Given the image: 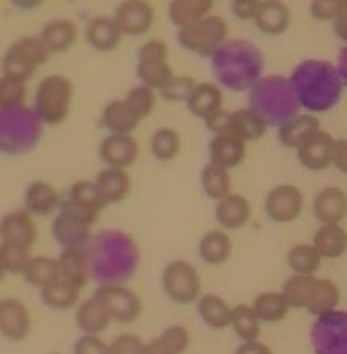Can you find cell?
Here are the masks:
<instances>
[{
	"mask_svg": "<svg viewBox=\"0 0 347 354\" xmlns=\"http://www.w3.org/2000/svg\"><path fill=\"white\" fill-rule=\"evenodd\" d=\"M75 85L68 76L48 75L35 92V113L44 123L61 124L71 109Z\"/></svg>",
	"mask_w": 347,
	"mask_h": 354,
	"instance_id": "obj_1",
	"label": "cell"
},
{
	"mask_svg": "<svg viewBox=\"0 0 347 354\" xmlns=\"http://www.w3.org/2000/svg\"><path fill=\"white\" fill-rule=\"evenodd\" d=\"M50 54L38 37H23L9 45L2 57V75L26 83Z\"/></svg>",
	"mask_w": 347,
	"mask_h": 354,
	"instance_id": "obj_2",
	"label": "cell"
},
{
	"mask_svg": "<svg viewBox=\"0 0 347 354\" xmlns=\"http://www.w3.org/2000/svg\"><path fill=\"white\" fill-rule=\"evenodd\" d=\"M228 24L218 14H207L203 19L189 24L185 28H180L178 44L185 50L200 57H209L220 48V45L227 40Z\"/></svg>",
	"mask_w": 347,
	"mask_h": 354,
	"instance_id": "obj_3",
	"label": "cell"
},
{
	"mask_svg": "<svg viewBox=\"0 0 347 354\" xmlns=\"http://www.w3.org/2000/svg\"><path fill=\"white\" fill-rule=\"evenodd\" d=\"M161 283L166 296L180 306L194 304L203 294V280L199 272L185 259L169 261L162 270Z\"/></svg>",
	"mask_w": 347,
	"mask_h": 354,
	"instance_id": "obj_4",
	"label": "cell"
},
{
	"mask_svg": "<svg viewBox=\"0 0 347 354\" xmlns=\"http://www.w3.org/2000/svg\"><path fill=\"white\" fill-rule=\"evenodd\" d=\"M93 297H97L102 303V306L109 313L111 320L116 322V324H133L144 313V303H142L140 296L126 286H118V283L100 286L93 294Z\"/></svg>",
	"mask_w": 347,
	"mask_h": 354,
	"instance_id": "obj_5",
	"label": "cell"
},
{
	"mask_svg": "<svg viewBox=\"0 0 347 354\" xmlns=\"http://www.w3.org/2000/svg\"><path fill=\"white\" fill-rule=\"evenodd\" d=\"M95 221L86 216L83 211L73 206L71 203H61L57 209V216L54 220L52 234L62 248H78L88 239L90 228Z\"/></svg>",
	"mask_w": 347,
	"mask_h": 354,
	"instance_id": "obj_6",
	"label": "cell"
},
{
	"mask_svg": "<svg viewBox=\"0 0 347 354\" xmlns=\"http://www.w3.org/2000/svg\"><path fill=\"white\" fill-rule=\"evenodd\" d=\"M303 192L299 187L290 185V183H282L276 185L266 194L265 197V213L273 223L287 225L296 221L304 211Z\"/></svg>",
	"mask_w": 347,
	"mask_h": 354,
	"instance_id": "obj_7",
	"label": "cell"
},
{
	"mask_svg": "<svg viewBox=\"0 0 347 354\" xmlns=\"http://www.w3.org/2000/svg\"><path fill=\"white\" fill-rule=\"evenodd\" d=\"M123 37H144L156 23V10L149 0H123L113 16Z\"/></svg>",
	"mask_w": 347,
	"mask_h": 354,
	"instance_id": "obj_8",
	"label": "cell"
},
{
	"mask_svg": "<svg viewBox=\"0 0 347 354\" xmlns=\"http://www.w3.org/2000/svg\"><path fill=\"white\" fill-rule=\"evenodd\" d=\"M33 330V318L17 297L0 299V335L9 342H23Z\"/></svg>",
	"mask_w": 347,
	"mask_h": 354,
	"instance_id": "obj_9",
	"label": "cell"
},
{
	"mask_svg": "<svg viewBox=\"0 0 347 354\" xmlns=\"http://www.w3.org/2000/svg\"><path fill=\"white\" fill-rule=\"evenodd\" d=\"M140 145L133 133H109L99 144V158L106 168L128 169L137 162Z\"/></svg>",
	"mask_w": 347,
	"mask_h": 354,
	"instance_id": "obj_10",
	"label": "cell"
},
{
	"mask_svg": "<svg viewBox=\"0 0 347 354\" xmlns=\"http://www.w3.org/2000/svg\"><path fill=\"white\" fill-rule=\"evenodd\" d=\"M38 239V227L26 209H16L3 214L0 220V242L33 249Z\"/></svg>",
	"mask_w": 347,
	"mask_h": 354,
	"instance_id": "obj_11",
	"label": "cell"
},
{
	"mask_svg": "<svg viewBox=\"0 0 347 354\" xmlns=\"http://www.w3.org/2000/svg\"><path fill=\"white\" fill-rule=\"evenodd\" d=\"M251 21L261 33L280 37L290 28L292 14L283 0H259Z\"/></svg>",
	"mask_w": 347,
	"mask_h": 354,
	"instance_id": "obj_12",
	"label": "cell"
},
{
	"mask_svg": "<svg viewBox=\"0 0 347 354\" xmlns=\"http://www.w3.org/2000/svg\"><path fill=\"white\" fill-rule=\"evenodd\" d=\"M247 156V142L230 131L214 133L209 142V162L225 169H234L244 162Z\"/></svg>",
	"mask_w": 347,
	"mask_h": 354,
	"instance_id": "obj_13",
	"label": "cell"
},
{
	"mask_svg": "<svg viewBox=\"0 0 347 354\" xmlns=\"http://www.w3.org/2000/svg\"><path fill=\"white\" fill-rule=\"evenodd\" d=\"M251 203L242 194L230 192L228 196L216 201V206H214V218H216L221 230L225 232H234L244 228L251 221Z\"/></svg>",
	"mask_w": 347,
	"mask_h": 354,
	"instance_id": "obj_14",
	"label": "cell"
},
{
	"mask_svg": "<svg viewBox=\"0 0 347 354\" xmlns=\"http://www.w3.org/2000/svg\"><path fill=\"white\" fill-rule=\"evenodd\" d=\"M334 140L328 131L318 130L297 149V159L310 171H323L330 166Z\"/></svg>",
	"mask_w": 347,
	"mask_h": 354,
	"instance_id": "obj_15",
	"label": "cell"
},
{
	"mask_svg": "<svg viewBox=\"0 0 347 354\" xmlns=\"http://www.w3.org/2000/svg\"><path fill=\"white\" fill-rule=\"evenodd\" d=\"M38 38L50 55L64 54V52L71 50L73 45L78 40V26L75 21L68 19V17H55L44 24Z\"/></svg>",
	"mask_w": 347,
	"mask_h": 354,
	"instance_id": "obj_16",
	"label": "cell"
},
{
	"mask_svg": "<svg viewBox=\"0 0 347 354\" xmlns=\"http://www.w3.org/2000/svg\"><path fill=\"white\" fill-rule=\"evenodd\" d=\"M313 214L321 225H341L347 214V196L339 187H325L315 196Z\"/></svg>",
	"mask_w": 347,
	"mask_h": 354,
	"instance_id": "obj_17",
	"label": "cell"
},
{
	"mask_svg": "<svg viewBox=\"0 0 347 354\" xmlns=\"http://www.w3.org/2000/svg\"><path fill=\"white\" fill-rule=\"evenodd\" d=\"M61 194L52 183L44 182V180H35L28 185L24 192V209L31 216L47 218L54 214L61 206Z\"/></svg>",
	"mask_w": 347,
	"mask_h": 354,
	"instance_id": "obj_18",
	"label": "cell"
},
{
	"mask_svg": "<svg viewBox=\"0 0 347 354\" xmlns=\"http://www.w3.org/2000/svg\"><path fill=\"white\" fill-rule=\"evenodd\" d=\"M75 324L82 334L102 335L113 324V320H111L109 313L102 306V303L92 296L76 304Z\"/></svg>",
	"mask_w": 347,
	"mask_h": 354,
	"instance_id": "obj_19",
	"label": "cell"
},
{
	"mask_svg": "<svg viewBox=\"0 0 347 354\" xmlns=\"http://www.w3.org/2000/svg\"><path fill=\"white\" fill-rule=\"evenodd\" d=\"M85 40L99 52H113L121 45L123 35L111 16H95L85 26Z\"/></svg>",
	"mask_w": 347,
	"mask_h": 354,
	"instance_id": "obj_20",
	"label": "cell"
},
{
	"mask_svg": "<svg viewBox=\"0 0 347 354\" xmlns=\"http://www.w3.org/2000/svg\"><path fill=\"white\" fill-rule=\"evenodd\" d=\"M93 182L107 206L123 203L131 192V178L126 169L104 168Z\"/></svg>",
	"mask_w": 347,
	"mask_h": 354,
	"instance_id": "obj_21",
	"label": "cell"
},
{
	"mask_svg": "<svg viewBox=\"0 0 347 354\" xmlns=\"http://www.w3.org/2000/svg\"><path fill=\"white\" fill-rule=\"evenodd\" d=\"M339 303H341V290H339L337 283L330 279H318L317 277L304 310L313 317L323 318L328 317L339 306Z\"/></svg>",
	"mask_w": 347,
	"mask_h": 354,
	"instance_id": "obj_22",
	"label": "cell"
},
{
	"mask_svg": "<svg viewBox=\"0 0 347 354\" xmlns=\"http://www.w3.org/2000/svg\"><path fill=\"white\" fill-rule=\"evenodd\" d=\"M268 130V121L254 109H235L230 111L227 131L234 133L235 137L242 138L244 142L259 140Z\"/></svg>",
	"mask_w": 347,
	"mask_h": 354,
	"instance_id": "obj_23",
	"label": "cell"
},
{
	"mask_svg": "<svg viewBox=\"0 0 347 354\" xmlns=\"http://www.w3.org/2000/svg\"><path fill=\"white\" fill-rule=\"evenodd\" d=\"M318 130H321V127L320 120L317 116H313V114H297V116L290 118L289 121H285L279 128V140L282 142L283 147L297 151Z\"/></svg>",
	"mask_w": 347,
	"mask_h": 354,
	"instance_id": "obj_24",
	"label": "cell"
},
{
	"mask_svg": "<svg viewBox=\"0 0 347 354\" xmlns=\"http://www.w3.org/2000/svg\"><path fill=\"white\" fill-rule=\"evenodd\" d=\"M100 123L109 133H133L140 124L137 114L124 99L111 100L100 114Z\"/></svg>",
	"mask_w": 347,
	"mask_h": 354,
	"instance_id": "obj_25",
	"label": "cell"
},
{
	"mask_svg": "<svg viewBox=\"0 0 347 354\" xmlns=\"http://www.w3.org/2000/svg\"><path fill=\"white\" fill-rule=\"evenodd\" d=\"M234 252V242L228 232L211 230L203 235L199 241V256L206 265L209 266H221L232 258Z\"/></svg>",
	"mask_w": 347,
	"mask_h": 354,
	"instance_id": "obj_26",
	"label": "cell"
},
{
	"mask_svg": "<svg viewBox=\"0 0 347 354\" xmlns=\"http://www.w3.org/2000/svg\"><path fill=\"white\" fill-rule=\"evenodd\" d=\"M40 297L50 310L69 311L75 310L76 304L82 301V287L59 277L57 280L40 289Z\"/></svg>",
	"mask_w": 347,
	"mask_h": 354,
	"instance_id": "obj_27",
	"label": "cell"
},
{
	"mask_svg": "<svg viewBox=\"0 0 347 354\" xmlns=\"http://www.w3.org/2000/svg\"><path fill=\"white\" fill-rule=\"evenodd\" d=\"M311 245L318 251L321 259H339L347 251V234L341 225H320L313 235Z\"/></svg>",
	"mask_w": 347,
	"mask_h": 354,
	"instance_id": "obj_28",
	"label": "cell"
},
{
	"mask_svg": "<svg viewBox=\"0 0 347 354\" xmlns=\"http://www.w3.org/2000/svg\"><path fill=\"white\" fill-rule=\"evenodd\" d=\"M187 106H189V111L194 116L206 120L209 114L223 107V92L213 82L196 83L192 93L187 99Z\"/></svg>",
	"mask_w": 347,
	"mask_h": 354,
	"instance_id": "obj_29",
	"label": "cell"
},
{
	"mask_svg": "<svg viewBox=\"0 0 347 354\" xmlns=\"http://www.w3.org/2000/svg\"><path fill=\"white\" fill-rule=\"evenodd\" d=\"M199 318L213 330H225L230 327L232 306L221 296L213 292L200 294L196 301Z\"/></svg>",
	"mask_w": 347,
	"mask_h": 354,
	"instance_id": "obj_30",
	"label": "cell"
},
{
	"mask_svg": "<svg viewBox=\"0 0 347 354\" xmlns=\"http://www.w3.org/2000/svg\"><path fill=\"white\" fill-rule=\"evenodd\" d=\"M68 203H71L73 206L83 211L93 221H97L100 211L107 207L99 189H97L95 182H90V180H78V182L73 183L71 189H69Z\"/></svg>",
	"mask_w": 347,
	"mask_h": 354,
	"instance_id": "obj_31",
	"label": "cell"
},
{
	"mask_svg": "<svg viewBox=\"0 0 347 354\" xmlns=\"http://www.w3.org/2000/svg\"><path fill=\"white\" fill-rule=\"evenodd\" d=\"M59 275L61 279L75 283L78 287H85L88 282V261L82 245L78 248H64L57 258Z\"/></svg>",
	"mask_w": 347,
	"mask_h": 354,
	"instance_id": "obj_32",
	"label": "cell"
},
{
	"mask_svg": "<svg viewBox=\"0 0 347 354\" xmlns=\"http://www.w3.org/2000/svg\"><path fill=\"white\" fill-rule=\"evenodd\" d=\"M214 0H169L168 17L176 28H185L211 14Z\"/></svg>",
	"mask_w": 347,
	"mask_h": 354,
	"instance_id": "obj_33",
	"label": "cell"
},
{
	"mask_svg": "<svg viewBox=\"0 0 347 354\" xmlns=\"http://www.w3.org/2000/svg\"><path fill=\"white\" fill-rule=\"evenodd\" d=\"M256 318L261 324H280L289 317V304L280 292H261L251 304Z\"/></svg>",
	"mask_w": 347,
	"mask_h": 354,
	"instance_id": "obj_34",
	"label": "cell"
},
{
	"mask_svg": "<svg viewBox=\"0 0 347 354\" xmlns=\"http://www.w3.org/2000/svg\"><path fill=\"white\" fill-rule=\"evenodd\" d=\"M21 275L24 277V280L31 287L44 289V287H47L48 283H52L61 277L59 275L57 258H50V256L44 254L31 256Z\"/></svg>",
	"mask_w": 347,
	"mask_h": 354,
	"instance_id": "obj_35",
	"label": "cell"
},
{
	"mask_svg": "<svg viewBox=\"0 0 347 354\" xmlns=\"http://www.w3.org/2000/svg\"><path fill=\"white\" fill-rule=\"evenodd\" d=\"M137 78L140 80L142 85L149 86V88L156 90V92H161L175 78V71H173L168 59L137 61Z\"/></svg>",
	"mask_w": 347,
	"mask_h": 354,
	"instance_id": "obj_36",
	"label": "cell"
},
{
	"mask_svg": "<svg viewBox=\"0 0 347 354\" xmlns=\"http://www.w3.org/2000/svg\"><path fill=\"white\" fill-rule=\"evenodd\" d=\"M230 327L242 342L258 341L261 334V322L256 318L254 311L249 304L232 306Z\"/></svg>",
	"mask_w": 347,
	"mask_h": 354,
	"instance_id": "obj_37",
	"label": "cell"
},
{
	"mask_svg": "<svg viewBox=\"0 0 347 354\" xmlns=\"http://www.w3.org/2000/svg\"><path fill=\"white\" fill-rule=\"evenodd\" d=\"M321 263L323 259L311 244H296L287 252V265L296 275H317Z\"/></svg>",
	"mask_w": 347,
	"mask_h": 354,
	"instance_id": "obj_38",
	"label": "cell"
},
{
	"mask_svg": "<svg viewBox=\"0 0 347 354\" xmlns=\"http://www.w3.org/2000/svg\"><path fill=\"white\" fill-rule=\"evenodd\" d=\"M149 147L158 161L169 162L178 158L180 151H182V137L173 128L162 127L152 133Z\"/></svg>",
	"mask_w": 347,
	"mask_h": 354,
	"instance_id": "obj_39",
	"label": "cell"
},
{
	"mask_svg": "<svg viewBox=\"0 0 347 354\" xmlns=\"http://www.w3.org/2000/svg\"><path fill=\"white\" fill-rule=\"evenodd\" d=\"M200 185H203L204 194L209 199L220 201L221 197L232 192L230 171L209 162V165L204 166L203 173H200Z\"/></svg>",
	"mask_w": 347,
	"mask_h": 354,
	"instance_id": "obj_40",
	"label": "cell"
},
{
	"mask_svg": "<svg viewBox=\"0 0 347 354\" xmlns=\"http://www.w3.org/2000/svg\"><path fill=\"white\" fill-rule=\"evenodd\" d=\"M315 279H317V275H296V273H292L283 282L280 294L287 301L290 310H304Z\"/></svg>",
	"mask_w": 347,
	"mask_h": 354,
	"instance_id": "obj_41",
	"label": "cell"
},
{
	"mask_svg": "<svg viewBox=\"0 0 347 354\" xmlns=\"http://www.w3.org/2000/svg\"><path fill=\"white\" fill-rule=\"evenodd\" d=\"M128 106L131 107L135 114L138 116V120H145L152 114L154 111L156 102H158V95H156V90L149 88L145 85H137L131 90H128V93L124 95Z\"/></svg>",
	"mask_w": 347,
	"mask_h": 354,
	"instance_id": "obj_42",
	"label": "cell"
},
{
	"mask_svg": "<svg viewBox=\"0 0 347 354\" xmlns=\"http://www.w3.org/2000/svg\"><path fill=\"white\" fill-rule=\"evenodd\" d=\"M30 258L31 249L9 244V242H0V265H2L6 273H12V275L23 273L24 266L30 261Z\"/></svg>",
	"mask_w": 347,
	"mask_h": 354,
	"instance_id": "obj_43",
	"label": "cell"
},
{
	"mask_svg": "<svg viewBox=\"0 0 347 354\" xmlns=\"http://www.w3.org/2000/svg\"><path fill=\"white\" fill-rule=\"evenodd\" d=\"M26 97V83L9 76H0V109L19 106Z\"/></svg>",
	"mask_w": 347,
	"mask_h": 354,
	"instance_id": "obj_44",
	"label": "cell"
},
{
	"mask_svg": "<svg viewBox=\"0 0 347 354\" xmlns=\"http://www.w3.org/2000/svg\"><path fill=\"white\" fill-rule=\"evenodd\" d=\"M196 80L192 76H176L161 90V97L168 102H187L196 86Z\"/></svg>",
	"mask_w": 347,
	"mask_h": 354,
	"instance_id": "obj_45",
	"label": "cell"
},
{
	"mask_svg": "<svg viewBox=\"0 0 347 354\" xmlns=\"http://www.w3.org/2000/svg\"><path fill=\"white\" fill-rule=\"evenodd\" d=\"M346 12V0H311L310 14L313 19L327 23Z\"/></svg>",
	"mask_w": 347,
	"mask_h": 354,
	"instance_id": "obj_46",
	"label": "cell"
},
{
	"mask_svg": "<svg viewBox=\"0 0 347 354\" xmlns=\"http://www.w3.org/2000/svg\"><path fill=\"white\" fill-rule=\"evenodd\" d=\"M144 344L145 342L137 334L124 332V334L116 335L109 342V351L111 354H142L144 353Z\"/></svg>",
	"mask_w": 347,
	"mask_h": 354,
	"instance_id": "obj_47",
	"label": "cell"
},
{
	"mask_svg": "<svg viewBox=\"0 0 347 354\" xmlns=\"http://www.w3.org/2000/svg\"><path fill=\"white\" fill-rule=\"evenodd\" d=\"M158 59H169L168 44L161 38H151L144 41L137 52V61H158Z\"/></svg>",
	"mask_w": 347,
	"mask_h": 354,
	"instance_id": "obj_48",
	"label": "cell"
},
{
	"mask_svg": "<svg viewBox=\"0 0 347 354\" xmlns=\"http://www.w3.org/2000/svg\"><path fill=\"white\" fill-rule=\"evenodd\" d=\"M73 354H111L109 342L104 341L100 335L82 334L73 346Z\"/></svg>",
	"mask_w": 347,
	"mask_h": 354,
	"instance_id": "obj_49",
	"label": "cell"
},
{
	"mask_svg": "<svg viewBox=\"0 0 347 354\" xmlns=\"http://www.w3.org/2000/svg\"><path fill=\"white\" fill-rule=\"evenodd\" d=\"M228 120H230V111L225 109V107H220L218 111H214L213 114L206 118V127L207 130L214 133H221V131H227L228 128Z\"/></svg>",
	"mask_w": 347,
	"mask_h": 354,
	"instance_id": "obj_50",
	"label": "cell"
},
{
	"mask_svg": "<svg viewBox=\"0 0 347 354\" xmlns=\"http://www.w3.org/2000/svg\"><path fill=\"white\" fill-rule=\"evenodd\" d=\"M330 166H335L342 173L347 171V140L346 138H335L332 147Z\"/></svg>",
	"mask_w": 347,
	"mask_h": 354,
	"instance_id": "obj_51",
	"label": "cell"
},
{
	"mask_svg": "<svg viewBox=\"0 0 347 354\" xmlns=\"http://www.w3.org/2000/svg\"><path fill=\"white\" fill-rule=\"evenodd\" d=\"M259 0H232V12L237 19L251 21Z\"/></svg>",
	"mask_w": 347,
	"mask_h": 354,
	"instance_id": "obj_52",
	"label": "cell"
},
{
	"mask_svg": "<svg viewBox=\"0 0 347 354\" xmlns=\"http://www.w3.org/2000/svg\"><path fill=\"white\" fill-rule=\"evenodd\" d=\"M142 354H176L173 351L171 346L165 341L162 335H158V337L151 339L144 344V353Z\"/></svg>",
	"mask_w": 347,
	"mask_h": 354,
	"instance_id": "obj_53",
	"label": "cell"
},
{
	"mask_svg": "<svg viewBox=\"0 0 347 354\" xmlns=\"http://www.w3.org/2000/svg\"><path fill=\"white\" fill-rule=\"evenodd\" d=\"M234 354H273L272 348L266 346L265 342L258 341H249V342H242L237 349H235Z\"/></svg>",
	"mask_w": 347,
	"mask_h": 354,
	"instance_id": "obj_54",
	"label": "cell"
},
{
	"mask_svg": "<svg viewBox=\"0 0 347 354\" xmlns=\"http://www.w3.org/2000/svg\"><path fill=\"white\" fill-rule=\"evenodd\" d=\"M9 2L19 10H35L44 6L45 0H9Z\"/></svg>",
	"mask_w": 347,
	"mask_h": 354,
	"instance_id": "obj_55",
	"label": "cell"
},
{
	"mask_svg": "<svg viewBox=\"0 0 347 354\" xmlns=\"http://www.w3.org/2000/svg\"><path fill=\"white\" fill-rule=\"evenodd\" d=\"M347 21H346V12L341 14V16L337 17V19H334V30L335 33H337L339 38H342V40H346V35H347Z\"/></svg>",
	"mask_w": 347,
	"mask_h": 354,
	"instance_id": "obj_56",
	"label": "cell"
},
{
	"mask_svg": "<svg viewBox=\"0 0 347 354\" xmlns=\"http://www.w3.org/2000/svg\"><path fill=\"white\" fill-rule=\"evenodd\" d=\"M3 277H6V272H3L2 265H0V282H2V279H3Z\"/></svg>",
	"mask_w": 347,
	"mask_h": 354,
	"instance_id": "obj_57",
	"label": "cell"
}]
</instances>
